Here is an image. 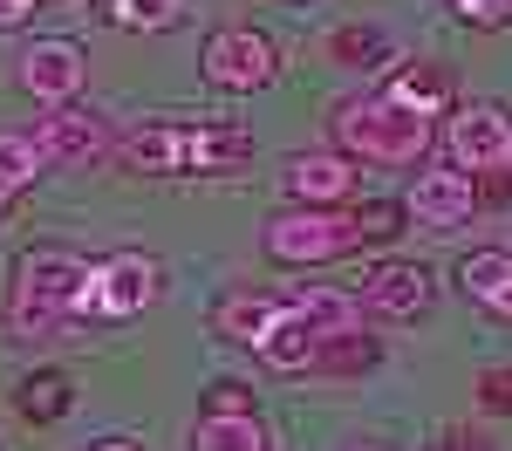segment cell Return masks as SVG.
Segmentation results:
<instances>
[{"mask_svg":"<svg viewBox=\"0 0 512 451\" xmlns=\"http://www.w3.org/2000/svg\"><path fill=\"white\" fill-rule=\"evenodd\" d=\"M103 7L117 14L123 28H144V35H158V28H171L185 14V0H103Z\"/></svg>","mask_w":512,"mask_h":451,"instance_id":"cell-21","label":"cell"},{"mask_svg":"<svg viewBox=\"0 0 512 451\" xmlns=\"http://www.w3.org/2000/svg\"><path fill=\"white\" fill-rule=\"evenodd\" d=\"M444 144H451V164H458V171H492V164H512V117H506V110H492V103L458 110V117H451V130H444Z\"/></svg>","mask_w":512,"mask_h":451,"instance_id":"cell-7","label":"cell"},{"mask_svg":"<svg viewBox=\"0 0 512 451\" xmlns=\"http://www.w3.org/2000/svg\"><path fill=\"white\" fill-rule=\"evenodd\" d=\"M246 410V383H212L205 390V417H239Z\"/></svg>","mask_w":512,"mask_h":451,"instance_id":"cell-24","label":"cell"},{"mask_svg":"<svg viewBox=\"0 0 512 451\" xmlns=\"http://www.w3.org/2000/svg\"><path fill=\"white\" fill-rule=\"evenodd\" d=\"M253 349H260V356H267V363H274V369H308V363H315V356H321V335H315V328H308V322H301V315H294L287 301H280L274 328H267V335H260Z\"/></svg>","mask_w":512,"mask_h":451,"instance_id":"cell-13","label":"cell"},{"mask_svg":"<svg viewBox=\"0 0 512 451\" xmlns=\"http://www.w3.org/2000/svg\"><path fill=\"white\" fill-rule=\"evenodd\" d=\"M335 144L369 164H410V158H424V144H431V117L403 110L390 96H362V103L335 110Z\"/></svg>","mask_w":512,"mask_h":451,"instance_id":"cell-2","label":"cell"},{"mask_svg":"<svg viewBox=\"0 0 512 451\" xmlns=\"http://www.w3.org/2000/svg\"><path fill=\"white\" fill-rule=\"evenodd\" d=\"M35 151L41 158H96L103 151V123L96 117H41V130H35Z\"/></svg>","mask_w":512,"mask_h":451,"instance_id":"cell-14","label":"cell"},{"mask_svg":"<svg viewBox=\"0 0 512 451\" xmlns=\"http://www.w3.org/2000/svg\"><path fill=\"white\" fill-rule=\"evenodd\" d=\"M287 192L294 199H315V205H335L355 192V158L349 151H308V158L287 164Z\"/></svg>","mask_w":512,"mask_h":451,"instance_id":"cell-10","label":"cell"},{"mask_svg":"<svg viewBox=\"0 0 512 451\" xmlns=\"http://www.w3.org/2000/svg\"><path fill=\"white\" fill-rule=\"evenodd\" d=\"M458 14H465V21H506L512 0H458Z\"/></svg>","mask_w":512,"mask_h":451,"instance_id":"cell-25","label":"cell"},{"mask_svg":"<svg viewBox=\"0 0 512 451\" xmlns=\"http://www.w3.org/2000/svg\"><path fill=\"white\" fill-rule=\"evenodd\" d=\"M151 301H158V260L151 253H117L82 287V315H103V322H130Z\"/></svg>","mask_w":512,"mask_h":451,"instance_id":"cell-4","label":"cell"},{"mask_svg":"<svg viewBox=\"0 0 512 451\" xmlns=\"http://www.w3.org/2000/svg\"><path fill=\"white\" fill-rule=\"evenodd\" d=\"M62 404H69V383L62 376H35L28 383V417H62Z\"/></svg>","mask_w":512,"mask_h":451,"instance_id":"cell-22","label":"cell"},{"mask_svg":"<svg viewBox=\"0 0 512 451\" xmlns=\"http://www.w3.org/2000/svg\"><path fill=\"white\" fill-rule=\"evenodd\" d=\"M287 308H294L301 322L315 328L321 342H335V335H362V301L335 294V287H308V294H294Z\"/></svg>","mask_w":512,"mask_h":451,"instance_id":"cell-12","label":"cell"},{"mask_svg":"<svg viewBox=\"0 0 512 451\" xmlns=\"http://www.w3.org/2000/svg\"><path fill=\"white\" fill-rule=\"evenodd\" d=\"M35 14V0H0V28H21Z\"/></svg>","mask_w":512,"mask_h":451,"instance_id":"cell-26","label":"cell"},{"mask_svg":"<svg viewBox=\"0 0 512 451\" xmlns=\"http://www.w3.org/2000/svg\"><path fill=\"white\" fill-rule=\"evenodd\" d=\"M21 82H28V96H41V103H69L82 89V48L76 41H41V48H28Z\"/></svg>","mask_w":512,"mask_h":451,"instance_id":"cell-9","label":"cell"},{"mask_svg":"<svg viewBox=\"0 0 512 451\" xmlns=\"http://www.w3.org/2000/svg\"><path fill=\"white\" fill-rule=\"evenodd\" d=\"M198 451H267V438H260L253 410H239V417H205L198 424Z\"/></svg>","mask_w":512,"mask_h":451,"instance_id":"cell-16","label":"cell"},{"mask_svg":"<svg viewBox=\"0 0 512 451\" xmlns=\"http://www.w3.org/2000/svg\"><path fill=\"white\" fill-rule=\"evenodd\" d=\"M198 69L212 89H267L274 82V41L253 35V28H219V35H205L198 48Z\"/></svg>","mask_w":512,"mask_h":451,"instance_id":"cell-6","label":"cell"},{"mask_svg":"<svg viewBox=\"0 0 512 451\" xmlns=\"http://www.w3.org/2000/svg\"><path fill=\"white\" fill-rule=\"evenodd\" d=\"M328 48H335V62H349V69H383V62H396V48H390L383 28H342Z\"/></svg>","mask_w":512,"mask_h":451,"instance_id":"cell-18","label":"cell"},{"mask_svg":"<svg viewBox=\"0 0 512 451\" xmlns=\"http://www.w3.org/2000/svg\"><path fill=\"white\" fill-rule=\"evenodd\" d=\"M506 281H512V253H472V260L458 267V287H465L472 301H492Z\"/></svg>","mask_w":512,"mask_h":451,"instance_id":"cell-20","label":"cell"},{"mask_svg":"<svg viewBox=\"0 0 512 451\" xmlns=\"http://www.w3.org/2000/svg\"><path fill=\"white\" fill-rule=\"evenodd\" d=\"M274 315H280L274 294H233V301H219L212 328H219V335H233V342H260V335L274 328Z\"/></svg>","mask_w":512,"mask_h":451,"instance_id":"cell-15","label":"cell"},{"mask_svg":"<svg viewBox=\"0 0 512 451\" xmlns=\"http://www.w3.org/2000/svg\"><path fill=\"white\" fill-rule=\"evenodd\" d=\"M390 103L417 110V117H437V110H444V76H437V69H417V62H403V76L390 82Z\"/></svg>","mask_w":512,"mask_h":451,"instance_id":"cell-17","label":"cell"},{"mask_svg":"<svg viewBox=\"0 0 512 451\" xmlns=\"http://www.w3.org/2000/svg\"><path fill=\"white\" fill-rule=\"evenodd\" d=\"M478 404L485 410H512V369H485V376H478Z\"/></svg>","mask_w":512,"mask_h":451,"instance_id":"cell-23","label":"cell"},{"mask_svg":"<svg viewBox=\"0 0 512 451\" xmlns=\"http://www.w3.org/2000/svg\"><path fill=\"white\" fill-rule=\"evenodd\" d=\"M0 199H7V192H0Z\"/></svg>","mask_w":512,"mask_h":451,"instance_id":"cell-30","label":"cell"},{"mask_svg":"<svg viewBox=\"0 0 512 451\" xmlns=\"http://www.w3.org/2000/svg\"><path fill=\"white\" fill-rule=\"evenodd\" d=\"M424 301H431V281H424V267H376L369 281H362V308H376V315H424Z\"/></svg>","mask_w":512,"mask_h":451,"instance_id":"cell-11","label":"cell"},{"mask_svg":"<svg viewBox=\"0 0 512 451\" xmlns=\"http://www.w3.org/2000/svg\"><path fill=\"white\" fill-rule=\"evenodd\" d=\"M355 240H362V226L335 219V212H280V219H267V253L287 260V267L342 260V253H355Z\"/></svg>","mask_w":512,"mask_h":451,"instance_id":"cell-5","label":"cell"},{"mask_svg":"<svg viewBox=\"0 0 512 451\" xmlns=\"http://www.w3.org/2000/svg\"><path fill=\"white\" fill-rule=\"evenodd\" d=\"M472 205H478V192H472V178H465L458 164H451V171H424V178L410 185V212H417L424 226H465Z\"/></svg>","mask_w":512,"mask_h":451,"instance_id":"cell-8","label":"cell"},{"mask_svg":"<svg viewBox=\"0 0 512 451\" xmlns=\"http://www.w3.org/2000/svg\"><path fill=\"white\" fill-rule=\"evenodd\" d=\"M35 171H41L35 137H14V130H0V192H21V185H35Z\"/></svg>","mask_w":512,"mask_h":451,"instance_id":"cell-19","label":"cell"},{"mask_svg":"<svg viewBox=\"0 0 512 451\" xmlns=\"http://www.w3.org/2000/svg\"><path fill=\"white\" fill-rule=\"evenodd\" d=\"M390 226H396L390 205H369V212H362V233H390Z\"/></svg>","mask_w":512,"mask_h":451,"instance_id":"cell-27","label":"cell"},{"mask_svg":"<svg viewBox=\"0 0 512 451\" xmlns=\"http://www.w3.org/2000/svg\"><path fill=\"white\" fill-rule=\"evenodd\" d=\"M253 158V130L246 123H144L123 137L130 171H226Z\"/></svg>","mask_w":512,"mask_h":451,"instance_id":"cell-1","label":"cell"},{"mask_svg":"<svg viewBox=\"0 0 512 451\" xmlns=\"http://www.w3.org/2000/svg\"><path fill=\"white\" fill-rule=\"evenodd\" d=\"M96 451H137V445H130V438H103Z\"/></svg>","mask_w":512,"mask_h":451,"instance_id":"cell-29","label":"cell"},{"mask_svg":"<svg viewBox=\"0 0 512 451\" xmlns=\"http://www.w3.org/2000/svg\"><path fill=\"white\" fill-rule=\"evenodd\" d=\"M485 308H492V315H512V281L499 287V294H492V301H485Z\"/></svg>","mask_w":512,"mask_h":451,"instance_id":"cell-28","label":"cell"},{"mask_svg":"<svg viewBox=\"0 0 512 451\" xmlns=\"http://www.w3.org/2000/svg\"><path fill=\"white\" fill-rule=\"evenodd\" d=\"M89 260L76 253H28L14 267V335H48L55 322L82 315V287H89Z\"/></svg>","mask_w":512,"mask_h":451,"instance_id":"cell-3","label":"cell"}]
</instances>
